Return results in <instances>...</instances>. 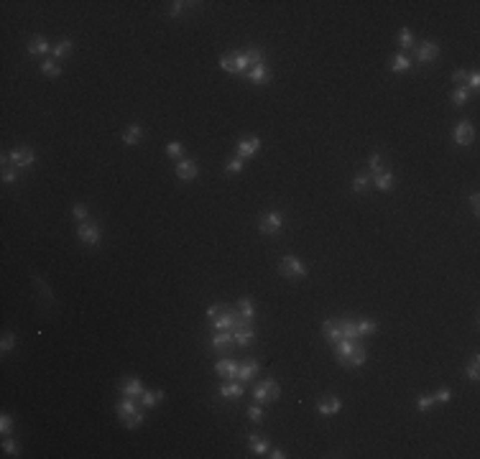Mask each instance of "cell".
<instances>
[{
  "label": "cell",
  "mask_w": 480,
  "mask_h": 459,
  "mask_svg": "<svg viewBox=\"0 0 480 459\" xmlns=\"http://www.w3.org/2000/svg\"><path fill=\"white\" fill-rule=\"evenodd\" d=\"M118 416H120V421H123L125 428H138L140 423H143V413L138 411V406H135L133 398H123V400H120V403H118Z\"/></svg>",
  "instance_id": "1"
},
{
  "label": "cell",
  "mask_w": 480,
  "mask_h": 459,
  "mask_svg": "<svg viewBox=\"0 0 480 459\" xmlns=\"http://www.w3.org/2000/svg\"><path fill=\"white\" fill-rule=\"evenodd\" d=\"M278 395H281V388H278V383L273 378H266L263 383L256 385V390H253V398H256L258 403H276Z\"/></svg>",
  "instance_id": "2"
},
{
  "label": "cell",
  "mask_w": 480,
  "mask_h": 459,
  "mask_svg": "<svg viewBox=\"0 0 480 459\" xmlns=\"http://www.w3.org/2000/svg\"><path fill=\"white\" fill-rule=\"evenodd\" d=\"M278 271H281V276H286V278H306V266L299 261L296 255H284V258H281Z\"/></svg>",
  "instance_id": "3"
},
{
  "label": "cell",
  "mask_w": 480,
  "mask_h": 459,
  "mask_svg": "<svg viewBox=\"0 0 480 459\" xmlns=\"http://www.w3.org/2000/svg\"><path fill=\"white\" fill-rule=\"evenodd\" d=\"M284 224H286L284 212H266V214L261 217V222H258V227H261L263 235H276V233H281V230H284Z\"/></svg>",
  "instance_id": "4"
},
{
  "label": "cell",
  "mask_w": 480,
  "mask_h": 459,
  "mask_svg": "<svg viewBox=\"0 0 480 459\" xmlns=\"http://www.w3.org/2000/svg\"><path fill=\"white\" fill-rule=\"evenodd\" d=\"M77 238H79L84 245H100L102 230L97 227V222H87V219H84V222L77 227Z\"/></svg>",
  "instance_id": "5"
},
{
  "label": "cell",
  "mask_w": 480,
  "mask_h": 459,
  "mask_svg": "<svg viewBox=\"0 0 480 459\" xmlns=\"http://www.w3.org/2000/svg\"><path fill=\"white\" fill-rule=\"evenodd\" d=\"M220 67L228 72V74H240V72H245L248 69V62H245V54H238V51H233V54H225V56H220Z\"/></svg>",
  "instance_id": "6"
},
{
  "label": "cell",
  "mask_w": 480,
  "mask_h": 459,
  "mask_svg": "<svg viewBox=\"0 0 480 459\" xmlns=\"http://www.w3.org/2000/svg\"><path fill=\"white\" fill-rule=\"evenodd\" d=\"M34 161H36V156H34V151L28 148V146H18V148L11 151V163H13V168H26V166H31Z\"/></svg>",
  "instance_id": "7"
},
{
  "label": "cell",
  "mask_w": 480,
  "mask_h": 459,
  "mask_svg": "<svg viewBox=\"0 0 480 459\" xmlns=\"http://www.w3.org/2000/svg\"><path fill=\"white\" fill-rule=\"evenodd\" d=\"M258 148H261V138H243V140H238V158H253L258 153Z\"/></svg>",
  "instance_id": "8"
},
{
  "label": "cell",
  "mask_w": 480,
  "mask_h": 459,
  "mask_svg": "<svg viewBox=\"0 0 480 459\" xmlns=\"http://www.w3.org/2000/svg\"><path fill=\"white\" fill-rule=\"evenodd\" d=\"M322 337L327 339V342H340L343 339V322L340 319H327L325 324H322Z\"/></svg>",
  "instance_id": "9"
},
{
  "label": "cell",
  "mask_w": 480,
  "mask_h": 459,
  "mask_svg": "<svg viewBox=\"0 0 480 459\" xmlns=\"http://www.w3.org/2000/svg\"><path fill=\"white\" fill-rule=\"evenodd\" d=\"M215 372L225 380H238V362L235 360H217L215 362Z\"/></svg>",
  "instance_id": "10"
},
{
  "label": "cell",
  "mask_w": 480,
  "mask_h": 459,
  "mask_svg": "<svg viewBox=\"0 0 480 459\" xmlns=\"http://www.w3.org/2000/svg\"><path fill=\"white\" fill-rule=\"evenodd\" d=\"M197 174H200V168H197V163H194L192 158H184V161L177 163V176H179L182 181H194Z\"/></svg>",
  "instance_id": "11"
},
{
  "label": "cell",
  "mask_w": 480,
  "mask_h": 459,
  "mask_svg": "<svg viewBox=\"0 0 480 459\" xmlns=\"http://www.w3.org/2000/svg\"><path fill=\"white\" fill-rule=\"evenodd\" d=\"M243 385H240V380H228L225 385H220V398H225V400H240L243 398Z\"/></svg>",
  "instance_id": "12"
},
{
  "label": "cell",
  "mask_w": 480,
  "mask_h": 459,
  "mask_svg": "<svg viewBox=\"0 0 480 459\" xmlns=\"http://www.w3.org/2000/svg\"><path fill=\"white\" fill-rule=\"evenodd\" d=\"M416 56H419V62H424V64L437 62V59H439V46H437L434 41H424V44L419 46Z\"/></svg>",
  "instance_id": "13"
},
{
  "label": "cell",
  "mask_w": 480,
  "mask_h": 459,
  "mask_svg": "<svg viewBox=\"0 0 480 459\" xmlns=\"http://www.w3.org/2000/svg\"><path fill=\"white\" fill-rule=\"evenodd\" d=\"M340 408H343V400L335 398V395H327V398H322L317 403V411L322 416H335V413H340Z\"/></svg>",
  "instance_id": "14"
},
{
  "label": "cell",
  "mask_w": 480,
  "mask_h": 459,
  "mask_svg": "<svg viewBox=\"0 0 480 459\" xmlns=\"http://www.w3.org/2000/svg\"><path fill=\"white\" fill-rule=\"evenodd\" d=\"M475 140V130H472V125L470 123H457V128H455V143L457 146H470V143Z\"/></svg>",
  "instance_id": "15"
},
{
  "label": "cell",
  "mask_w": 480,
  "mask_h": 459,
  "mask_svg": "<svg viewBox=\"0 0 480 459\" xmlns=\"http://www.w3.org/2000/svg\"><path fill=\"white\" fill-rule=\"evenodd\" d=\"M245 77H248V82L258 84V87H263V84H268V79H271V72H268L266 64H261V67H250Z\"/></svg>",
  "instance_id": "16"
},
{
  "label": "cell",
  "mask_w": 480,
  "mask_h": 459,
  "mask_svg": "<svg viewBox=\"0 0 480 459\" xmlns=\"http://www.w3.org/2000/svg\"><path fill=\"white\" fill-rule=\"evenodd\" d=\"M365 360H368V355H365V350L358 344V347H355L348 357H343V360H340V365H343V367H348V370H355V367H360Z\"/></svg>",
  "instance_id": "17"
},
{
  "label": "cell",
  "mask_w": 480,
  "mask_h": 459,
  "mask_svg": "<svg viewBox=\"0 0 480 459\" xmlns=\"http://www.w3.org/2000/svg\"><path fill=\"white\" fill-rule=\"evenodd\" d=\"M258 360H245L243 365H238V380L240 383H248V380H253L256 378V372H258Z\"/></svg>",
  "instance_id": "18"
},
{
  "label": "cell",
  "mask_w": 480,
  "mask_h": 459,
  "mask_svg": "<svg viewBox=\"0 0 480 459\" xmlns=\"http://www.w3.org/2000/svg\"><path fill=\"white\" fill-rule=\"evenodd\" d=\"M233 342H235V334L228 332V329H225V332H212V339H210V344L215 350H228Z\"/></svg>",
  "instance_id": "19"
},
{
  "label": "cell",
  "mask_w": 480,
  "mask_h": 459,
  "mask_svg": "<svg viewBox=\"0 0 480 459\" xmlns=\"http://www.w3.org/2000/svg\"><path fill=\"white\" fill-rule=\"evenodd\" d=\"M123 395L125 398H140V395H143V383H140L138 378H125L123 380Z\"/></svg>",
  "instance_id": "20"
},
{
  "label": "cell",
  "mask_w": 480,
  "mask_h": 459,
  "mask_svg": "<svg viewBox=\"0 0 480 459\" xmlns=\"http://www.w3.org/2000/svg\"><path fill=\"white\" fill-rule=\"evenodd\" d=\"M140 140H143V128L140 125H128L123 130V143L125 146H138Z\"/></svg>",
  "instance_id": "21"
},
{
  "label": "cell",
  "mask_w": 480,
  "mask_h": 459,
  "mask_svg": "<svg viewBox=\"0 0 480 459\" xmlns=\"http://www.w3.org/2000/svg\"><path fill=\"white\" fill-rule=\"evenodd\" d=\"M51 49H54V46H49V41H46L44 36H34L31 41H28V54H34V56H36V54H39V56H41V54H49Z\"/></svg>",
  "instance_id": "22"
},
{
  "label": "cell",
  "mask_w": 480,
  "mask_h": 459,
  "mask_svg": "<svg viewBox=\"0 0 480 459\" xmlns=\"http://www.w3.org/2000/svg\"><path fill=\"white\" fill-rule=\"evenodd\" d=\"M233 334H235V344H240V347H248V344H253V339H256V329H253L250 324L233 332Z\"/></svg>",
  "instance_id": "23"
},
{
  "label": "cell",
  "mask_w": 480,
  "mask_h": 459,
  "mask_svg": "<svg viewBox=\"0 0 480 459\" xmlns=\"http://www.w3.org/2000/svg\"><path fill=\"white\" fill-rule=\"evenodd\" d=\"M409 69H411V59L406 54H396V56H393V62H391V72L393 74H404Z\"/></svg>",
  "instance_id": "24"
},
{
  "label": "cell",
  "mask_w": 480,
  "mask_h": 459,
  "mask_svg": "<svg viewBox=\"0 0 480 459\" xmlns=\"http://www.w3.org/2000/svg\"><path fill=\"white\" fill-rule=\"evenodd\" d=\"M238 309H240L238 314H240V317L250 324V322H253V317H256V309H253V301H250L248 296H243V299L238 301Z\"/></svg>",
  "instance_id": "25"
},
{
  "label": "cell",
  "mask_w": 480,
  "mask_h": 459,
  "mask_svg": "<svg viewBox=\"0 0 480 459\" xmlns=\"http://www.w3.org/2000/svg\"><path fill=\"white\" fill-rule=\"evenodd\" d=\"M164 400V393L161 390H143V395H140V403H143V408H153L156 403H161Z\"/></svg>",
  "instance_id": "26"
},
{
  "label": "cell",
  "mask_w": 480,
  "mask_h": 459,
  "mask_svg": "<svg viewBox=\"0 0 480 459\" xmlns=\"http://www.w3.org/2000/svg\"><path fill=\"white\" fill-rule=\"evenodd\" d=\"M263 49H258V46H253V49H248L245 51V62H248V67H261L263 64Z\"/></svg>",
  "instance_id": "27"
},
{
  "label": "cell",
  "mask_w": 480,
  "mask_h": 459,
  "mask_svg": "<svg viewBox=\"0 0 480 459\" xmlns=\"http://www.w3.org/2000/svg\"><path fill=\"white\" fill-rule=\"evenodd\" d=\"M373 181H376V186H378L381 191H391V186H393V176L388 174V171H381V174H373Z\"/></svg>",
  "instance_id": "28"
},
{
  "label": "cell",
  "mask_w": 480,
  "mask_h": 459,
  "mask_svg": "<svg viewBox=\"0 0 480 459\" xmlns=\"http://www.w3.org/2000/svg\"><path fill=\"white\" fill-rule=\"evenodd\" d=\"M72 49H74V44H72L69 39H64V41H59V44L51 49V54H54V59H62V56H69V54H72Z\"/></svg>",
  "instance_id": "29"
},
{
  "label": "cell",
  "mask_w": 480,
  "mask_h": 459,
  "mask_svg": "<svg viewBox=\"0 0 480 459\" xmlns=\"http://www.w3.org/2000/svg\"><path fill=\"white\" fill-rule=\"evenodd\" d=\"M248 444H250L253 454H266L268 451V444L263 439H258V434H248Z\"/></svg>",
  "instance_id": "30"
},
{
  "label": "cell",
  "mask_w": 480,
  "mask_h": 459,
  "mask_svg": "<svg viewBox=\"0 0 480 459\" xmlns=\"http://www.w3.org/2000/svg\"><path fill=\"white\" fill-rule=\"evenodd\" d=\"M355 327H358V334L363 337V334H373L376 329H378V324L373 322V319H360V322H355Z\"/></svg>",
  "instance_id": "31"
},
{
  "label": "cell",
  "mask_w": 480,
  "mask_h": 459,
  "mask_svg": "<svg viewBox=\"0 0 480 459\" xmlns=\"http://www.w3.org/2000/svg\"><path fill=\"white\" fill-rule=\"evenodd\" d=\"M368 184H371V176H365V174H358L355 181H353V191L355 194H363V191H368Z\"/></svg>",
  "instance_id": "32"
},
{
  "label": "cell",
  "mask_w": 480,
  "mask_h": 459,
  "mask_svg": "<svg viewBox=\"0 0 480 459\" xmlns=\"http://www.w3.org/2000/svg\"><path fill=\"white\" fill-rule=\"evenodd\" d=\"M41 72H44L46 77H59V74H62V67L56 64L54 59H46V62L41 64Z\"/></svg>",
  "instance_id": "33"
},
{
  "label": "cell",
  "mask_w": 480,
  "mask_h": 459,
  "mask_svg": "<svg viewBox=\"0 0 480 459\" xmlns=\"http://www.w3.org/2000/svg\"><path fill=\"white\" fill-rule=\"evenodd\" d=\"M166 156H169V158H182V156H184V146H182L179 140H172V143L166 146Z\"/></svg>",
  "instance_id": "34"
},
{
  "label": "cell",
  "mask_w": 480,
  "mask_h": 459,
  "mask_svg": "<svg viewBox=\"0 0 480 459\" xmlns=\"http://www.w3.org/2000/svg\"><path fill=\"white\" fill-rule=\"evenodd\" d=\"M465 372H467V378H470L472 383L480 378V357H477V355L470 360V365H467V370H465Z\"/></svg>",
  "instance_id": "35"
},
{
  "label": "cell",
  "mask_w": 480,
  "mask_h": 459,
  "mask_svg": "<svg viewBox=\"0 0 480 459\" xmlns=\"http://www.w3.org/2000/svg\"><path fill=\"white\" fill-rule=\"evenodd\" d=\"M467 100H470V90L467 87H455L452 90V102L455 105H465Z\"/></svg>",
  "instance_id": "36"
},
{
  "label": "cell",
  "mask_w": 480,
  "mask_h": 459,
  "mask_svg": "<svg viewBox=\"0 0 480 459\" xmlns=\"http://www.w3.org/2000/svg\"><path fill=\"white\" fill-rule=\"evenodd\" d=\"M355 337H360V334H358V327H355V322L345 319V322H343V339H355Z\"/></svg>",
  "instance_id": "37"
},
{
  "label": "cell",
  "mask_w": 480,
  "mask_h": 459,
  "mask_svg": "<svg viewBox=\"0 0 480 459\" xmlns=\"http://www.w3.org/2000/svg\"><path fill=\"white\" fill-rule=\"evenodd\" d=\"M368 168L373 171V174H381V171H383V156H381V153H371V158H368Z\"/></svg>",
  "instance_id": "38"
},
{
  "label": "cell",
  "mask_w": 480,
  "mask_h": 459,
  "mask_svg": "<svg viewBox=\"0 0 480 459\" xmlns=\"http://www.w3.org/2000/svg\"><path fill=\"white\" fill-rule=\"evenodd\" d=\"M434 403H437V400H434V395H421V398L416 400V408L427 413V411H429V408H432Z\"/></svg>",
  "instance_id": "39"
},
{
  "label": "cell",
  "mask_w": 480,
  "mask_h": 459,
  "mask_svg": "<svg viewBox=\"0 0 480 459\" xmlns=\"http://www.w3.org/2000/svg\"><path fill=\"white\" fill-rule=\"evenodd\" d=\"M13 344H16V334H13V332H6V334H3V342H0V350H3V352H11V350H13Z\"/></svg>",
  "instance_id": "40"
},
{
  "label": "cell",
  "mask_w": 480,
  "mask_h": 459,
  "mask_svg": "<svg viewBox=\"0 0 480 459\" xmlns=\"http://www.w3.org/2000/svg\"><path fill=\"white\" fill-rule=\"evenodd\" d=\"M13 431V418L8 416V413H3V416H0V434H11Z\"/></svg>",
  "instance_id": "41"
},
{
  "label": "cell",
  "mask_w": 480,
  "mask_h": 459,
  "mask_svg": "<svg viewBox=\"0 0 480 459\" xmlns=\"http://www.w3.org/2000/svg\"><path fill=\"white\" fill-rule=\"evenodd\" d=\"M225 171H228L230 176L240 174V171H243V158H233V161H228V166H225Z\"/></svg>",
  "instance_id": "42"
},
{
  "label": "cell",
  "mask_w": 480,
  "mask_h": 459,
  "mask_svg": "<svg viewBox=\"0 0 480 459\" xmlns=\"http://www.w3.org/2000/svg\"><path fill=\"white\" fill-rule=\"evenodd\" d=\"M399 44H401L404 49H409V46L414 44V36H411L409 28H401V31H399Z\"/></svg>",
  "instance_id": "43"
},
{
  "label": "cell",
  "mask_w": 480,
  "mask_h": 459,
  "mask_svg": "<svg viewBox=\"0 0 480 459\" xmlns=\"http://www.w3.org/2000/svg\"><path fill=\"white\" fill-rule=\"evenodd\" d=\"M248 418H250L253 423H261V421H263V408H261V406H250V408H248Z\"/></svg>",
  "instance_id": "44"
},
{
  "label": "cell",
  "mask_w": 480,
  "mask_h": 459,
  "mask_svg": "<svg viewBox=\"0 0 480 459\" xmlns=\"http://www.w3.org/2000/svg\"><path fill=\"white\" fill-rule=\"evenodd\" d=\"M452 82L457 84V87H465V84H467V72L465 69H455L452 72Z\"/></svg>",
  "instance_id": "45"
},
{
  "label": "cell",
  "mask_w": 480,
  "mask_h": 459,
  "mask_svg": "<svg viewBox=\"0 0 480 459\" xmlns=\"http://www.w3.org/2000/svg\"><path fill=\"white\" fill-rule=\"evenodd\" d=\"M3 449H6L11 456H18V454H21V446H18V441H13V439H6V441H3Z\"/></svg>",
  "instance_id": "46"
},
{
  "label": "cell",
  "mask_w": 480,
  "mask_h": 459,
  "mask_svg": "<svg viewBox=\"0 0 480 459\" xmlns=\"http://www.w3.org/2000/svg\"><path fill=\"white\" fill-rule=\"evenodd\" d=\"M72 214H74V219L84 222V219H87V207H84V204H74V207H72Z\"/></svg>",
  "instance_id": "47"
},
{
  "label": "cell",
  "mask_w": 480,
  "mask_h": 459,
  "mask_svg": "<svg viewBox=\"0 0 480 459\" xmlns=\"http://www.w3.org/2000/svg\"><path fill=\"white\" fill-rule=\"evenodd\" d=\"M477 87H480V74H477V72L467 74V90H472V92H475Z\"/></svg>",
  "instance_id": "48"
},
{
  "label": "cell",
  "mask_w": 480,
  "mask_h": 459,
  "mask_svg": "<svg viewBox=\"0 0 480 459\" xmlns=\"http://www.w3.org/2000/svg\"><path fill=\"white\" fill-rule=\"evenodd\" d=\"M16 179H18V174H16L13 168H8V166H6V168H3V184H13Z\"/></svg>",
  "instance_id": "49"
},
{
  "label": "cell",
  "mask_w": 480,
  "mask_h": 459,
  "mask_svg": "<svg viewBox=\"0 0 480 459\" xmlns=\"http://www.w3.org/2000/svg\"><path fill=\"white\" fill-rule=\"evenodd\" d=\"M449 398H452V393H449V388H442V390H437V395H434V400H442V403H447Z\"/></svg>",
  "instance_id": "50"
},
{
  "label": "cell",
  "mask_w": 480,
  "mask_h": 459,
  "mask_svg": "<svg viewBox=\"0 0 480 459\" xmlns=\"http://www.w3.org/2000/svg\"><path fill=\"white\" fill-rule=\"evenodd\" d=\"M220 311H222V306H217V304H212V306H210V309H207V319H210V322H212V319H215V317H217V314H220Z\"/></svg>",
  "instance_id": "51"
},
{
  "label": "cell",
  "mask_w": 480,
  "mask_h": 459,
  "mask_svg": "<svg viewBox=\"0 0 480 459\" xmlns=\"http://www.w3.org/2000/svg\"><path fill=\"white\" fill-rule=\"evenodd\" d=\"M184 6H187V3H172V16H182Z\"/></svg>",
  "instance_id": "52"
},
{
  "label": "cell",
  "mask_w": 480,
  "mask_h": 459,
  "mask_svg": "<svg viewBox=\"0 0 480 459\" xmlns=\"http://www.w3.org/2000/svg\"><path fill=\"white\" fill-rule=\"evenodd\" d=\"M470 204H472V209L477 212V207H480V196H477V194H472V196H470Z\"/></svg>",
  "instance_id": "53"
},
{
  "label": "cell",
  "mask_w": 480,
  "mask_h": 459,
  "mask_svg": "<svg viewBox=\"0 0 480 459\" xmlns=\"http://www.w3.org/2000/svg\"><path fill=\"white\" fill-rule=\"evenodd\" d=\"M268 456H271V459H284L286 454H284V451H281V449H273V451H271Z\"/></svg>",
  "instance_id": "54"
}]
</instances>
